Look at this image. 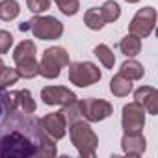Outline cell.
Wrapping results in <instances>:
<instances>
[{
    "label": "cell",
    "instance_id": "cell-13",
    "mask_svg": "<svg viewBox=\"0 0 158 158\" xmlns=\"http://www.w3.org/2000/svg\"><path fill=\"white\" fill-rule=\"evenodd\" d=\"M134 101L145 108L147 114L156 115L158 114V91L152 86H141L134 91Z\"/></svg>",
    "mask_w": 158,
    "mask_h": 158
},
{
    "label": "cell",
    "instance_id": "cell-28",
    "mask_svg": "<svg viewBox=\"0 0 158 158\" xmlns=\"http://www.w3.org/2000/svg\"><path fill=\"white\" fill-rule=\"evenodd\" d=\"M125 2H128V4H136V2H139V0H125Z\"/></svg>",
    "mask_w": 158,
    "mask_h": 158
},
{
    "label": "cell",
    "instance_id": "cell-17",
    "mask_svg": "<svg viewBox=\"0 0 158 158\" xmlns=\"http://www.w3.org/2000/svg\"><path fill=\"white\" fill-rule=\"evenodd\" d=\"M21 13V4L17 0H0V21H15Z\"/></svg>",
    "mask_w": 158,
    "mask_h": 158
},
{
    "label": "cell",
    "instance_id": "cell-18",
    "mask_svg": "<svg viewBox=\"0 0 158 158\" xmlns=\"http://www.w3.org/2000/svg\"><path fill=\"white\" fill-rule=\"evenodd\" d=\"M84 24L89 28V30H102L104 28V19H102V13H101V8H89L86 13H84Z\"/></svg>",
    "mask_w": 158,
    "mask_h": 158
},
{
    "label": "cell",
    "instance_id": "cell-12",
    "mask_svg": "<svg viewBox=\"0 0 158 158\" xmlns=\"http://www.w3.org/2000/svg\"><path fill=\"white\" fill-rule=\"evenodd\" d=\"M121 149L128 156H141L147 149L145 136L141 132H125L121 138Z\"/></svg>",
    "mask_w": 158,
    "mask_h": 158
},
{
    "label": "cell",
    "instance_id": "cell-2",
    "mask_svg": "<svg viewBox=\"0 0 158 158\" xmlns=\"http://www.w3.org/2000/svg\"><path fill=\"white\" fill-rule=\"evenodd\" d=\"M34 154H37L35 143L19 130H11L0 138V158H28Z\"/></svg>",
    "mask_w": 158,
    "mask_h": 158
},
{
    "label": "cell",
    "instance_id": "cell-6",
    "mask_svg": "<svg viewBox=\"0 0 158 158\" xmlns=\"http://www.w3.org/2000/svg\"><path fill=\"white\" fill-rule=\"evenodd\" d=\"M28 24H30V32L41 41H52L63 35V24L50 15H35L34 19L28 21Z\"/></svg>",
    "mask_w": 158,
    "mask_h": 158
},
{
    "label": "cell",
    "instance_id": "cell-29",
    "mask_svg": "<svg viewBox=\"0 0 158 158\" xmlns=\"http://www.w3.org/2000/svg\"><path fill=\"white\" fill-rule=\"evenodd\" d=\"M2 65H4V61H2V58H0V67H2Z\"/></svg>",
    "mask_w": 158,
    "mask_h": 158
},
{
    "label": "cell",
    "instance_id": "cell-26",
    "mask_svg": "<svg viewBox=\"0 0 158 158\" xmlns=\"http://www.w3.org/2000/svg\"><path fill=\"white\" fill-rule=\"evenodd\" d=\"M26 6L32 13H43L50 8V0H26Z\"/></svg>",
    "mask_w": 158,
    "mask_h": 158
},
{
    "label": "cell",
    "instance_id": "cell-11",
    "mask_svg": "<svg viewBox=\"0 0 158 158\" xmlns=\"http://www.w3.org/2000/svg\"><path fill=\"white\" fill-rule=\"evenodd\" d=\"M41 101L47 106H65L76 101V95L63 86H45L41 89Z\"/></svg>",
    "mask_w": 158,
    "mask_h": 158
},
{
    "label": "cell",
    "instance_id": "cell-19",
    "mask_svg": "<svg viewBox=\"0 0 158 158\" xmlns=\"http://www.w3.org/2000/svg\"><path fill=\"white\" fill-rule=\"evenodd\" d=\"M93 54L99 58V61H101L106 69H114V65H115V54H114V50H112L108 45L99 43V45L93 48Z\"/></svg>",
    "mask_w": 158,
    "mask_h": 158
},
{
    "label": "cell",
    "instance_id": "cell-24",
    "mask_svg": "<svg viewBox=\"0 0 158 158\" xmlns=\"http://www.w3.org/2000/svg\"><path fill=\"white\" fill-rule=\"evenodd\" d=\"M61 114H63V117H65L67 123H73V121H76V119H80V117H82V114H80V101L76 99L74 102L65 104L63 110H61Z\"/></svg>",
    "mask_w": 158,
    "mask_h": 158
},
{
    "label": "cell",
    "instance_id": "cell-25",
    "mask_svg": "<svg viewBox=\"0 0 158 158\" xmlns=\"http://www.w3.org/2000/svg\"><path fill=\"white\" fill-rule=\"evenodd\" d=\"M13 47V35L8 30H0V54H8Z\"/></svg>",
    "mask_w": 158,
    "mask_h": 158
},
{
    "label": "cell",
    "instance_id": "cell-4",
    "mask_svg": "<svg viewBox=\"0 0 158 158\" xmlns=\"http://www.w3.org/2000/svg\"><path fill=\"white\" fill-rule=\"evenodd\" d=\"M71 63L69 52L63 47H48L45 48L41 61H39V76L47 78V80H54L60 76L61 69Z\"/></svg>",
    "mask_w": 158,
    "mask_h": 158
},
{
    "label": "cell",
    "instance_id": "cell-15",
    "mask_svg": "<svg viewBox=\"0 0 158 158\" xmlns=\"http://www.w3.org/2000/svg\"><path fill=\"white\" fill-rule=\"evenodd\" d=\"M119 73H121L123 76L130 78V80L134 82V80H141V78H143L145 69H143V65H141L139 61H136V60L128 58V60H125V61H123V65H121Z\"/></svg>",
    "mask_w": 158,
    "mask_h": 158
},
{
    "label": "cell",
    "instance_id": "cell-20",
    "mask_svg": "<svg viewBox=\"0 0 158 158\" xmlns=\"http://www.w3.org/2000/svg\"><path fill=\"white\" fill-rule=\"evenodd\" d=\"M17 99H19V110H21L23 114L30 115V114L35 112L37 104H35V101H34L30 89H21V91H17Z\"/></svg>",
    "mask_w": 158,
    "mask_h": 158
},
{
    "label": "cell",
    "instance_id": "cell-9",
    "mask_svg": "<svg viewBox=\"0 0 158 158\" xmlns=\"http://www.w3.org/2000/svg\"><path fill=\"white\" fill-rule=\"evenodd\" d=\"M145 108L141 104L128 102L123 106V115H121V125L125 132H141L145 127Z\"/></svg>",
    "mask_w": 158,
    "mask_h": 158
},
{
    "label": "cell",
    "instance_id": "cell-27",
    "mask_svg": "<svg viewBox=\"0 0 158 158\" xmlns=\"http://www.w3.org/2000/svg\"><path fill=\"white\" fill-rule=\"evenodd\" d=\"M19 30H21V32H28V30H30V24H28V23H21V24H19Z\"/></svg>",
    "mask_w": 158,
    "mask_h": 158
},
{
    "label": "cell",
    "instance_id": "cell-8",
    "mask_svg": "<svg viewBox=\"0 0 158 158\" xmlns=\"http://www.w3.org/2000/svg\"><path fill=\"white\" fill-rule=\"evenodd\" d=\"M80 114L88 123H99L114 114V106L102 99H84L80 101Z\"/></svg>",
    "mask_w": 158,
    "mask_h": 158
},
{
    "label": "cell",
    "instance_id": "cell-10",
    "mask_svg": "<svg viewBox=\"0 0 158 158\" xmlns=\"http://www.w3.org/2000/svg\"><path fill=\"white\" fill-rule=\"evenodd\" d=\"M37 125H39L41 130H43L47 136H50L54 141H56V139H61V138L65 136V132H67V121H65L61 110L43 115V117L37 121Z\"/></svg>",
    "mask_w": 158,
    "mask_h": 158
},
{
    "label": "cell",
    "instance_id": "cell-23",
    "mask_svg": "<svg viewBox=\"0 0 158 158\" xmlns=\"http://www.w3.org/2000/svg\"><path fill=\"white\" fill-rule=\"evenodd\" d=\"M54 2H56L58 10H60L63 15H67V17L76 15L78 10H80V2H78V0H54Z\"/></svg>",
    "mask_w": 158,
    "mask_h": 158
},
{
    "label": "cell",
    "instance_id": "cell-3",
    "mask_svg": "<svg viewBox=\"0 0 158 158\" xmlns=\"http://www.w3.org/2000/svg\"><path fill=\"white\" fill-rule=\"evenodd\" d=\"M35 54H37L35 45L30 39H24L15 47L13 61H15V69L21 78L30 80V78H35L39 74V61H37Z\"/></svg>",
    "mask_w": 158,
    "mask_h": 158
},
{
    "label": "cell",
    "instance_id": "cell-1",
    "mask_svg": "<svg viewBox=\"0 0 158 158\" xmlns=\"http://www.w3.org/2000/svg\"><path fill=\"white\" fill-rule=\"evenodd\" d=\"M69 136H71V143L74 145V149L78 151L80 156L84 158L95 156L97 147H99V136L93 132L88 121L80 117V119L69 123Z\"/></svg>",
    "mask_w": 158,
    "mask_h": 158
},
{
    "label": "cell",
    "instance_id": "cell-14",
    "mask_svg": "<svg viewBox=\"0 0 158 158\" xmlns=\"http://www.w3.org/2000/svg\"><path fill=\"white\" fill-rule=\"evenodd\" d=\"M110 91L115 97H127L132 91V80L127 76H123L121 73H117L112 80H110Z\"/></svg>",
    "mask_w": 158,
    "mask_h": 158
},
{
    "label": "cell",
    "instance_id": "cell-16",
    "mask_svg": "<svg viewBox=\"0 0 158 158\" xmlns=\"http://www.w3.org/2000/svg\"><path fill=\"white\" fill-rule=\"evenodd\" d=\"M119 50L127 56V58H134L141 52V39L132 35V34H127L121 41H119Z\"/></svg>",
    "mask_w": 158,
    "mask_h": 158
},
{
    "label": "cell",
    "instance_id": "cell-7",
    "mask_svg": "<svg viewBox=\"0 0 158 158\" xmlns=\"http://www.w3.org/2000/svg\"><path fill=\"white\" fill-rule=\"evenodd\" d=\"M154 26H156V10L152 6H147V8L138 10V13L132 17L128 34H132L139 39H145L152 34Z\"/></svg>",
    "mask_w": 158,
    "mask_h": 158
},
{
    "label": "cell",
    "instance_id": "cell-22",
    "mask_svg": "<svg viewBox=\"0 0 158 158\" xmlns=\"http://www.w3.org/2000/svg\"><path fill=\"white\" fill-rule=\"evenodd\" d=\"M19 78H21V76H19L17 69H11V67L2 65V67H0V89L11 88L13 84H17Z\"/></svg>",
    "mask_w": 158,
    "mask_h": 158
},
{
    "label": "cell",
    "instance_id": "cell-21",
    "mask_svg": "<svg viewBox=\"0 0 158 158\" xmlns=\"http://www.w3.org/2000/svg\"><path fill=\"white\" fill-rule=\"evenodd\" d=\"M101 13H102L104 23H115L121 17V8H119V4L115 0H106V2L101 6Z\"/></svg>",
    "mask_w": 158,
    "mask_h": 158
},
{
    "label": "cell",
    "instance_id": "cell-5",
    "mask_svg": "<svg viewBox=\"0 0 158 158\" xmlns=\"http://www.w3.org/2000/svg\"><path fill=\"white\" fill-rule=\"evenodd\" d=\"M102 78L101 69L91 61H74L69 63V82L78 88H89Z\"/></svg>",
    "mask_w": 158,
    "mask_h": 158
}]
</instances>
